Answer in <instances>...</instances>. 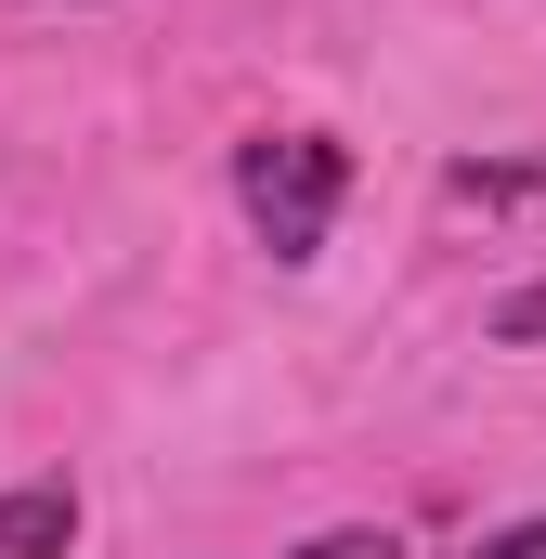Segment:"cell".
I'll use <instances>...</instances> for the list:
<instances>
[{"label": "cell", "instance_id": "3957f363", "mask_svg": "<svg viewBox=\"0 0 546 559\" xmlns=\"http://www.w3.org/2000/svg\"><path fill=\"white\" fill-rule=\"evenodd\" d=\"M299 559H404V534H378V521H352V534H312Z\"/></svg>", "mask_w": 546, "mask_h": 559}, {"label": "cell", "instance_id": "7a4b0ae2", "mask_svg": "<svg viewBox=\"0 0 546 559\" xmlns=\"http://www.w3.org/2000/svg\"><path fill=\"white\" fill-rule=\"evenodd\" d=\"M79 547V495L66 481H13L0 495V559H66Z\"/></svg>", "mask_w": 546, "mask_h": 559}, {"label": "cell", "instance_id": "277c9868", "mask_svg": "<svg viewBox=\"0 0 546 559\" xmlns=\"http://www.w3.org/2000/svg\"><path fill=\"white\" fill-rule=\"evenodd\" d=\"M482 559H546V521H508V534H482Z\"/></svg>", "mask_w": 546, "mask_h": 559}, {"label": "cell", "instance_id": "6da1fadb", "mask_svg": "<svg viewBox=\"0 0 546 559\" xmlns=\"http://www.w3.org/2000/svg\"><path fill=\"white\" fill-rule=\"evenodd\" d=\"M339 195H352V156H339L325 131H261V143H235V209H248V235H261L273 261H312L325 222H339Z\"/></svg>", "mask_w": 546, "mask_h": 559}]
</instances>
